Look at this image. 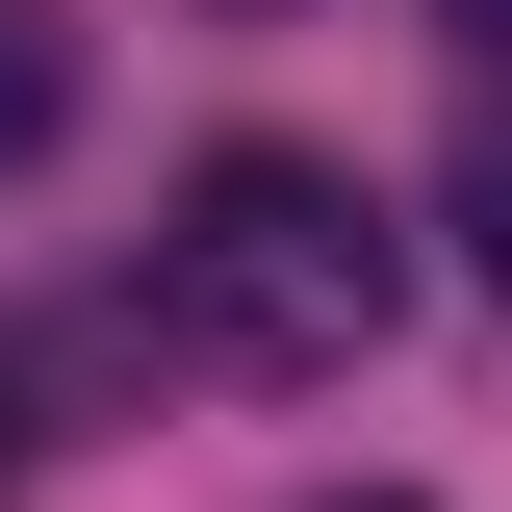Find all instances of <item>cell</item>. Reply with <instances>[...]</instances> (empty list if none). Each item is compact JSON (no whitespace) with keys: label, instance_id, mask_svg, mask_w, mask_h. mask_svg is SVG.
Here are the masks:
<instances>
[{"label":"cell","instance_id":"6da1fadb","mask_svg":"<svg viewBox=\"0 0 512 512\" xmlns=\"http://www.w3.org/2000/svg\"><path fill=\"white\" fill-rule=\"evenodd\" d=\"M154 359H205V384H359L384 359V308H410V256H384V205L333 180V154H282V128H231L180 205H154Z\"/></svg>","mask_w":512,"mask_h":512},{"label":"cell","instance_id":"7a4b0ae2","mask_svg":"<svg viewBox=\"0 0 512 512\" xmlns=\"http://www.w3.org/2000/svg\"><path fill=\"white\" fill-rule=\"evenodd\" d=\"M52 128H77V26H52V0H0V180H26Z\"/></svg>","mask_w":512,"mask_h":512},{"label":"cell","instance_id":"3957f363","mask_svg":"<svg viewBox=\"0 0 512 512\" xmlns=\"http://www.w3.org/2000/svg\"><path fill=\"white\" fill-rule=\"evenodd\" d=\"M461 256H487V308H512V103L461 128Z\"/></svg>","mask_w":512,"mask_h":512},{"label":"cell","instance_id":"277c9868","mask_svg":"<svg viewBox=\"0 0 512 512\" xmlns=\"http://www.w3.org/2000/svg\"><path fill=\"white\" fill-rule=\"evenodd\" d=\"M436 26H461V52H487V77H512V0H436Z\"/></svg>","mask_w":512,"mask_h":512},{"label":"cell","instance_id":"5b68a950","mask_svg":"<svg viewBox=\"0 0 512 512\" xmlns=\"http://www.w3.org/2000/svg\"><path fill=\"white\" fill-rule=\"evenodd\" d=\"M0 487H26V359H0Z\"/></svg>","mask_w":512,"mask_h":512},{"label":"cell","instance_id":"8992f818","mask_svg":"<svg viewBox=\"0 0 512 512\" xmlns=\"http://www.w3.org/2000/svg\"><path fill=\"white\" fill-rule=\"evenodd\" d=\"M359 512H410V487H359Z\"/></svg>","mask_w":512,"mask_h":512}]
</instances>
